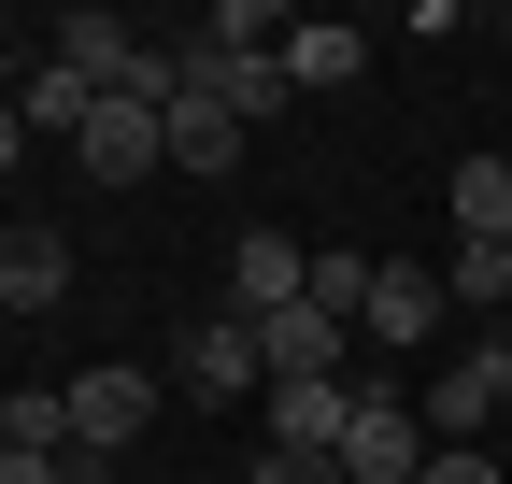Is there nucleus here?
Instances as JSON below:
<instances>
[{"instance_id": "nucleus-5", "label": "nucleus", "mask_w": 512, "mask_h": 484, "mask_svg": "<svg viewBox=\"0 0 512 484\" xmlns=\"http://www.w3.org/2000/svg\"><path fill=\"white\" fill-rule=\"evenodd\" d=\"M413 413H427V442H470L484 413H512V342H470L456 371H427V399H413Z\"/></svg>"}, {"instance_id": "nucleus-7", "label": "nucleus", "mask_w": 512, "mask_h": 484, "mask_svg": "<svg viewBox=\"0 0 512 484\" xmlns=\"http://www.w3.org/2000/svg\"><path fill=\"white\" fill-rule=\"evenodd\" d=\"M285 299H313V257H299L285 228H242L228 242V314L256 328V314H285Z\"/></svg>"}, {"instance_id": "nucleus-4", "label": "nucleus", "mask_w": 512, "mask_h": 484, "mask_svg": "<svg viewBox=\"0 0 512 484\" xmlns=\"http://www.w3.org/2000/svg\"><path fill=\"white\" fill-rule=\"evenodd\" d=\"M157 399H171V371H72V456H128L157 428Z\"/></svg>"}, {"instance_id": "nucleus-9", "label": "nucleus", "mask_w": 512, "mask_h": 484, "mask_svg": "<svg viewBox=\"0 0 512 484\" xmlns=\"http://www.w3.org/2000/svg\"><path fill=\"white\" fill-rule=\"evenodd\" d=\"M342 428H356V385H271V456H328L342 470Z\"/></svg>"}, {"instance_id": "nucleus-18", "label": "nucleus", "mask_w": 512, "mask_h": 484, "mask_svg": "<svg viewBox=\"0 0 512 484\" xmlns=\"http://www.w3.org/2000/svg\"><path fill=\"white\" fill-rule=\"evenodd\" d=\"M370 271H384V257L328 242V257H313V314H342V328H356V314H370Z\"/></svg>"}, {"instance_id": "nucleus-14", "label": "nucleus", "mask_w": 512, "mask_h": 484, "mask_svg": "<svg viewBox=\"0 0 512 484\" xmlns=\"http://www.w3.org/2000/svg\"><path fill=\"white\" fill-rule=\"evenodd\" d=\"M57 57H72V72H86V86L114 100L128 72H143V29H128V15H72V29H57Z\"/></svg>"}, {"instance_id": "nucleus-13", "label": "nucleus", "mask_w": 512, "mask_h": 484, "mask_svg": "<svg viewBox=\"0 0 512 484\" xmlns=\"http://www.w3.org/2000/svg\"><path fill=\"white\" fill-rule=\"evenodd\" d=\"M356 72H370V29H342V15H299V29H285V86H299V100H313V86H356Z\"/></svg>"}, {"instance_id": "nucleus-19", "label": "nucleus", "mask_w": 512, "mask_h": 484, "mask_svg": "<svg viewBox=\"0 0 512 484\" xmlns=\"http://www.w3.org/2000/svg\"><path fill=\"white\" fill-rule=\"evenodd\" d=\"M456 299H512V242H456V271H441Z\"/></svg>"}, {"instance_id": "nucleus-11", "label": "nucleus", "mask_w": 512, "mask_h": 484, "mask_svg": "<svg viewBox=\"0 0 512 484\" xmlns=\"http://www.w3.org/2000/svg\"><path fill=\"white\" fill-rule=\"evenodd\" d=\"M86 114H100V86L72 72V57H43V72L15 86V129H29V143H86Z\"/></svg>"}, {"instance_id": "nucleus-6", "label": "nucleus", "mask_w": 512, "mask_h": 484, "mask_svg": "<svg viewBox=\"0 0 512 484\" xmlns=\"http://www.w3.org/2000/svg\"><path fill=\"white\" fill-rule=\"evenodd\" d=\"M342 314H313V299H285V314H256V371L271 385H342Z\"/></svg>"}, {"instance_id": "nucleus-17", "label": "nucleus", "mask_w": 512, "mask_h": 484, "mask_svg": "<svg viewBox=\"0 0 512 484\" xmlns=\"http://www.w3.org/2000/svg\"><path fill=\"white\" fill-rule=\"evenodd\" d=\"M456 242H512V157H470L456 171Z\"/></svg>"}, {"instance_id": "nucleus-20", "label": "nucleus", "mask_w": 512, "mask_h": 484, "mask_svg": "<svg viewBox=\"0 0 512 484\" xmlns=\"http://www.w3.org/2000/svg\"><path fill=\"white\" fill-rule=\"evenodd\" d=\"M413 484H512V470H498V456H470V442H427V470H413Z\"/></svg>"}, {"instance_id": "nucleus-22", "label": "nucleus", "mask_w": 512, "mask_h": 484, "mask_svg": "<svg viewBox=\"0 0 512 484\" xmlns=\"http://www.w3.org/2000/svg\"><path fill=\"white\" fill-rule=\"evenodd\" d=\"M0 484H72V470H57V456H15V442H0Z\"/></svg>"}, {"instance_id": "nucleus-2", "label": "nucleus", "mask_w": 512, "mask_h": 484, "mask_svg": "<svg viewBox=\"0 0 512 484\" xmlns=\"http://www.w3.org/2000/svg\"><path fill=\"white\" fill-rule=\"evenodd\" d=\"M171 399H271L256 328H242V314H185V342H171Z\"/></svg>"}, {"instance_id": "nucleus-15", "label": "nucleus", "mask_w": 512, "mask_h": 484, "mask_svg": "<svg viewBox=\"0 0 512 484\" xmlns=\"http://www.w3.org/2000/svg\"><path fill=\"white\" fill-rule=\"evenodd\" d=\"M242 143H256V129H228V114H214L200 86L171 100V171H242Z\"/></svg>"}, {"instance_id": "nucleus-1", "label": "nucleus", "mask_w": 512, "mask_h": 484, "mask_svg": "<svg viewBox=\"0 0 512 484\" xmlns=\"http://www.w3.org/2000/svg\"><path fill=\"white\" fill-rule=\"evenodd\" d=\"M86 186H143V171H171V100H143V86H114L100 114H86Z\"/></svg>"}, {"instance_id": "nucleus-10", "label": "nucleus", "mask_w": 512, "mask_h": 484, "mask_svg": "<svg viewBox=\"0 0 512 484\" xmlns=\"http://www.w3.org/2000/svg\"><path fill=\"white\" fill-rule=\"evenodd\" d=\"M72 299V242L57 228H0V314H57Z\"/></svg>"}, {"instance_id": "nucleus-16", "label": "nucleus", "mask_w": 512, "mask_h": 484, "mask_svg": "<svg viewBox=\"0 0 512 484\" xmlns=\"http://www.w3.org/2000/svg\"><path fill=\"white\" fill-rule=\"evenodd\" d=\"M0 442L15 456H72V385H15L0 399Z\"/></svg>"}, {"instance_id": "nucleus-12", "label": "nucleus", "mask_w": 512, "mask_h": 484, "mask_svg": "<svg viewBox=\"0 0 512 484\" xmlns=\"http://www.w3.org/2000/svg\"><path fill=\"white\" fill-rule=\"evenodd\" d=\"M427 314H441V271H399V257H384V271H370V314H356V328H370L384 356H413V342H427Z\"/></svg>"}, {"instance_id": "nucleus-3", "label": "nucleus", "mask_w": 512, "mask_h": 484, "mask_svg": "<svg viewBox=\"0 0 512 484\" xmlns=\"http://www.w3.org/2000/svg\"><path fill=\"white\" fill-rule=\"evenodd\" d=\"M427 470V413L399 385H356V428H342V484H413Z\"/></svg>"}, {"instance_id": "nucleus-21", "label": "nucleus", "mask_w": 512, "mask_h": 484, "mask_svg": "<svg viewBox=\"0 0 512 484\" xmlns=\"http://www.w3.org/2000/svg\"><path fill=\"white\" fill-rule=\"evenodd\" d=\"M242 484H342V470H328V456H256Z\"/></svg>"}, {"instance_id": "nucleus-8", "label": "nucleus", "mask_w": 512, "mask_h": 484, "mask_svg": "<svg viewBox=\"0 0 512 484\" xmlns=\"http://www.w3.org/2000/svg\"><path fill=\"white\" fill-rule=\"evenodd\" d=\"M185 86H200L228 129H271V114L299 100V86H285V57H185Z\"/></svg>"}, {"instance_id": "nucleus-23", "label": "nucleus", "mask_w": 512, "mask_h": 484, "mask_svg": "<svg viewBox=\"0 0 512 484\" xmlns=\"http://www.w3.org/2000/svg\"><path fill=\"white\" fill-rule=\"evenodd\" d=\"M15 157H29V129H15V100H0V171H15Z\"/></svg>"}]
</instances>
